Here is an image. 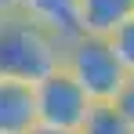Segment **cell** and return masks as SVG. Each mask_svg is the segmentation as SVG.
<instances>
[{"mask_svg":"<svg viewBox=\"0 0 134 134\" xmlns=\"http://www.w3.org/2000/svg\"><path fill=\"white\" fill-rule=\"evenodd\" d=\"M109 47L116 51V58H120V65L127 69V76H134V18L109 36Z\"/></svg>","mask_w":134,"mask_h":134,"instance_id":"ba28073f","label":"cell"},{"mask_svg":"<svg viewBox=\"0 0 134 134\" xmlns=\"http://www.w3.org/2000/svg\"><path fill=\"white\" fill-rule=\"evenodd\" d=\"M65 44L54 40L47 29L29 22L25 15L0 18V80L18 83H44L62 69Z\"/></svg>","mask_w":134,"mask_h":134,"instance_id":"6da1fadb","label":"cell"},{"mask_svg":"<svg viewBox=\"0 0 134 134\" xmlns=\"http://www.w3.org/2000/svg\"><path fill=\"white\" fill-rule=\"evenodd\" d=\"M36 91L33 83L0 80V134H36Z\"/></svg>","mask_w":134,"mask_h":134,"instance_id":"277c9868","label":"cell"},{"mask_svg":"<svg viewBox=\"0 0 134 134\" xmlns=\"http://www.w3.org/2000/svg\"><path fill=\"white\" fill-rule=\"evenodd\" d=\"M80 134H134V131L120 120V112L112 109V105H98V109L91 112L87 127H83Z\"/></svg>","mask_w":134,"mask_h":134,"instance_id":"52a82bcc","label":"cell"},{"mask_svg":"<svg viewBox=\"0 0 134 134\" xmlns=\"http://www.w3.org/2000/svg\"><path fill=\"white\" fill-rule=\"evenodd\" d=\"M36 134H54V131H36Z\"/></svg>","mask_w":134,"mask_h":134,"instance_id":"8fae6325","label":"cell"},{"mask_svg":"<svg viewBox=\"0 0 134 134\" xmlns=\"http://www.w3.org/2000/svg\"><path fill=\"white\" fill-rule=\"evenodd\" d=\"M62 69L80 83V91L94 105H116L120 91L131 80L127 69L120 65L116 51L109 47V40L102 36H76L72 44H65Z\"/></svg>","mask_w":134,"mask_h":134,"instance_id":"7a4b0ae2","label":"cell"},{"mask_svg":"<svg viewBox=\"0 0 134 134\" xmlns=\"http://www.w3.org/2000/svg\"><path fill=\"white\" fill-rule=\"evenodd\" d=\"M22 15L29 22H36L40 29H47L62 44H72L76 36H83L80 0H22Z\"/></svg>","mask_w":134,"mask_h":134,"instance_id":"5b68a950","label":"cell"},{"mask_svg":"<svg viewBox=\"0 0 134 134\" xmlns=\"http://www.w3.org/2000/svg\"><path fill=\"white\" fill-rule=\"evenodd\" d=\"M33 91H36V120H40V131L80 134L87 127L91 112L98 109L65 69H58L54 76H47L44 83H36Z\"/></svg>","mask_w":134,"mask_h":134,"instance_id":"3957f363","label":"cell"},{"mask_svg":"<svg viewBox=\"0 0 134 134\" xmlns=\"http://www.w3.org/2000/svg\"><path fill=\"white\" fill-rule=\"evenodd\" d=\"M112 109L120 112V120L134 131V76L127 80V87L120 91V98H116V105H112Z\"/></svg>","mask_w":134,"mask_h":134,"instance_id":"9c48e42d","label":"cell"},{"mask_svg":"<svg viewBox=\"0 0 134 134\" xmlns=\"http://www.w3.org/2000/svg\"><path fill=\"white\" fill-rule=\"evenodd\" d=\"M11 15H22V0H0V18H11Z\"/></svg>","mask_w":134,"mask_h":134,"instance_id":"30bf717a","label":"cell"},{"mask_svg":"<svg viewBox=\"0 0 134 134\" xmlns=\"http://www.w3.org/2000/svg\"><path fill=\"white\" fill-rule=\"evenodd\" d=\"M131 18H134V0H80V29H83V36L109 40Z\"/></svg>","mask_w":134,"mask_h":134,"instance_id":"8992f818","label":"cell"}]
</instances>
